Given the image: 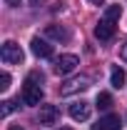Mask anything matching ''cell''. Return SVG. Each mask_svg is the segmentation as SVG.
<instances>
[{
    "instance_id": "6da1fadb",
    "label": "cell",
    "mask_w": 127,
    "mask_h": 130,
    "mask_svg": "<svg viewBox=\"0 0 127 130\" xmlns=\"http://www.w3.org/2000/svg\"><path fill=\"white\" fill-rule=\"evenodd\" d=\"M0 58H3V63H8V65H17V63H23V50H20L17 43L8 40V43H3Z\"/></svg>"
},
{
    "instance_id": "7a4b0ae2",
    "label": "cell",
    "mask_w": 127,
    "mask_h": 130,
    "mask_svg": "<svg viewBox=\"0 0 127 130\" xmlns=\"http://www.w3.org/2000/svg\"><path fill=\"white\" fill-rule=\"evenodd\" d=\"M90 83H92L90 75L72 78V80H67L62 88H60V95H75V93H82V90H87V88H90Z\"/></svg>"
},
{
    "instance_id": "3957f363",
    "label": "cell",
    "mask_w": 127,
    "mask_h": 130,
    "mask_svg": "<svg viewBox=\"0 0 127 130\" xmlns=\"http://www.w3.org/2000/svg\"><path fill=\"white\" fill-rule=\"evenodd\" d=\"M40 100H43V88L35 85V83H30V80H25V88H23V103H25V105H40Z\"/></svg>"
},
{
    "instance_id": "277c9868",
    "label": "cell",
    "mask_w": 127,
    "mask_h": 130,
    "mask_svg": "<svg viewBox=\"0 0 127 130\" xmlns=\"http://www.w3.org/2000/svg\"><path fill=\"white\" fill-rule=\"evenodd\" d=\"M77 65H80L77 55H60V58L55 60V73H57V75H70Z\"/></svg>"
},
{
    "instance_id": "5b68a950",
    "label": "cell",
    "mask_w": 127,
    "mask_h": 130,
    "mask_svg": "<svg viewBox=\"0 0 127 130\" xmlns=\"http://www.w3.org/2000/svg\"><path fill=\"white\" fill-rule=\"evenodd\" d=\"M95 38H97V40H102V43L112 40V38H115V20L102 18V20L95 25Z\"/></svg>"
},
{
    "instance_id": "8992f818",
    "label": "cell",
    "mask_w": 127,
    "mask_h": 130,
    "mask_svg": "<svg viewBox=\"0 0 127 130\" xmlns=\"http://www.w3.org/2000/svg\"><path fill=\"white\" fill-rule=\"evenodd\" d=\"M92 130H122V120H120V115H105V118H100L97 120V125H92Z\"/></svg>"
},
{
    "instance_id": "52a82bcc",
    "label": "cell",
    "mask_w": 127,
    "mask_h": 130,
    "mask_svg": "<svg viewBox=\"0 0 127 130\" xmlns=\"http://www.w3.org/2000/svg\"><path fill=\"white\" fill-rule=\"evenodd\" d=\"M30 50H32L35 58H52V45L48 40H43V38H32Z\"/></svg>"
},
{
    "instance_id": "ba28073f",
    "label": "cell",
    "mask_w": 127,
    "mask_h": 130,
    "mask_svg": "<svg viewBox=\"0 0 127 130\" xmlns=\"http://www.w3.org/2000/svg\"><path fill=\"white\" fill-rule=\"evenodd\" d=\"M70 118L72 120H87L90 118V103H85V100H77V103H72L70 105Z\"/></svg>"
},
{
    "instance_id": "9c48e42d",
    "label": "cell",
    "mask_w": 127,
    "mask_h": 130,
    "mask_svg": "<svg viewBox=\"0 0 127 130\" xmlns=\"http://www.w3.org/2000/svg\"><path fill=\"white\" fill-rule=\"evenodd\" d=\"M57 118H60L57 105H43V108H40V123H43V125H55Z\"/></svg>"
},
{
    "instance_id": "30bf717a",
    "label": "cell",
    "mask_w": 127,
    "mask_h": 130,
    "mask_svg": "<svg viewBox=\"0 0 127 130\" xmlns=\"http://www.w3.org/2000/svg\"><path fill=\"white\" fill-rule=\"evenodd\" d=\"M125 80H127V75H125V70L120 68V65H115L110 70V85L115 88V90H120L122 85H125Z\"/></svg>"
},
{
    "instance_id": "8fae6325",
    "label": "cell",
    "mask_w": 127,
    "mask_h": 130,
    "mask_svg": "<svg viewBox=\"0 0 127 130\" xmlns=\"http://www.w3.org/2000/svg\"><path fill=\"white\" fill-rule=\"evenodd\" d=\"M45 35L52 38V40H70V32L65 30V28H57V25H48L45 28Z\"/></svg>"
},
{
    "instance_id": "7c38bea8",
    "label": "cell",
    "mask_w": 127,
    "mask_h": 130,
    "mask_svg": "<svg viewBox=\"0 0 127 130\" xmlns=\"http://www.w3.org/2000/svg\"><path fill=\"white\" fill-rule=\"evenodd\" d=\"M97 108H100V110H110L112 108V95L110 93H100V95H97Z\"/></svg>"
},
{
    "instance_id": "4fadbf2b",
    "label": "cell",
    "mask_w": 127,
    "mask_h": 130,
    "mask_svg": "<svg viewBox=\"0 0 127 130\" xmlns=\"http://www.w3.org/2000/svg\"><path fill=\"white\" fill-rule=\"evenodd\" d=\"M120 15H122V8L120 5H107V10H105V18L107 20H117Z\"/></svg>"
},
{
    "instance_id": "5bb4252c",
    "label": "cell",
    "mask_w": 127,
    "mask_h": 130,
    "mask_svg": "<svg viewBox=\"0 0 127 130\" xmlns=\"http://www.w3.org/2000/svg\"><path fill=\"white\" fill-rule=\"evenodd\" d=\"M28 80H30V83H35V85H43V83H45V75H43L40 70H30Z\"/></svg>"
},
{
    "instance_id": "9a60e30c",
    "label": "cell",
    "mask_w": 127,
    "mask_h": 130,
    "mask_svg": "<svg viewBox=\"0 0 127 130\" xmlns=\"http://www.w3.org/2000/svg\"><path fill=\"white\" fill-rule=\"evenodd\" d=\"M13 110H15V103H13V100H5V103H3V110H0V115H3V118H8Z\"/></svg>"
},
{
    "instance_id": "2e32d148",
    "label": "cell",
    "mask_w": 127,
    "mask_h": 130,
    "mask_svg": "<svg viewBox=\"0 0 127 130\" xmlns=\"http://www.w3.org/2000/svg\"><path fill=\"white\" fill-rule=\"evenodd\" d=\"M8 88H10V75H8V73H3V75H0V90L5 93Z\"/></svg>"
},
{
    "instance_id": "e0dca14e",
    "label": "cell",
    "mask_w": 127,
    "mask_h": 130,
    "mask_svg": "<svg viewBox=\"0 0 127 130\" xmlns=\"http://www.w3.org/2000/svg\"><path fill=\"white\" fill-rule=\"evenodd\" d=\"M120 55H122V60H125V63H127V43H125V45H122V50H120Z\"/></svg>"
},
{
    "instance_id": "ac0fdd59",
    "label": "cell",
    "mask_w": 127,
    "mask_h": 130,
    "mask_svg": "<svg viewBox=\"0 0 127 130\" xmlns=\"http://www.w3.org/2000/svg\"><path fill=\"white\" fill-rule=\"evenodd\" d=\"M92 5H105V0H90Z\"/></svg>"
},
{
    "instance_id": "d6986e66",
    "label": "cell",
    "mask_w": 127,
    "mask_h": 130,
    "mask_svg": "<svg viewBox=\"0 0 127 130\" xmlns=\"http://www.w3.org/2000/svg\"><path fill=\"white\" fill-rule=\"evenodd\" d=\"M5 3H8V5H17L20 0H5Z\"/></svg>"
},
{
    "instance_id": "ffe728a7",
    "label": "cell",
    "mask_w": 127,
    "mask_h": 130,
    "mask_svg": "<svg viewBox=\"0 0 127 130\" xmlns=\"http://www.w3.org/2000/svg\"><path fill=\"white\" fill-rule=\"evenodd\" d=\"M8 130H23V128H20V125H10Z\"/></svg>"
},
{
    "instance_id": "44dd1931",
    "label": "cell",
    "mask_w": 127,
    "mask_h": 130,
    "mask_svg": "<svg viewBox=\"0 0 127 130\" xmlns=\"http://www.w3.org/2000/svg\"><path fill=\"white\" fill-rule=\"evenodd\" d=\"M30 3H32V5H37V3H40V0H30Z\"/></svg>"
},
{
    "instance_id": "7402d4cb",
    "label": "cell",
    "mask_w": 127,
    "mask_h": 130,
    "mask_svg": "<svg viewBox=\"0 0 127 130\" xmlns=\"http://www.w3.org/2000/svg\"><path fill=\"white\" fill-rule=\"evenodd\" d=\"M60 130H72V128H60Z\"/></svg>"
}]
</instances>
